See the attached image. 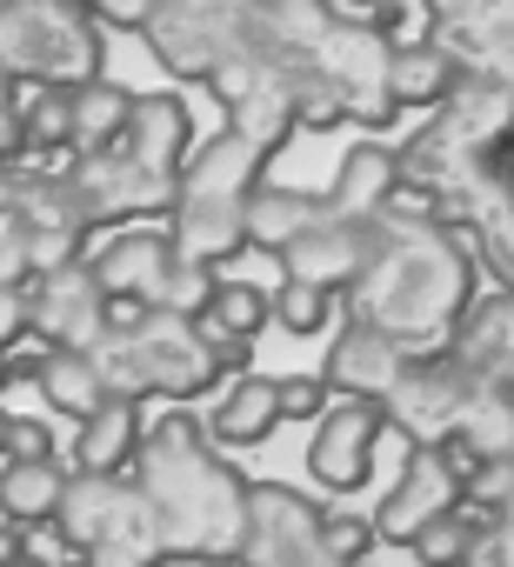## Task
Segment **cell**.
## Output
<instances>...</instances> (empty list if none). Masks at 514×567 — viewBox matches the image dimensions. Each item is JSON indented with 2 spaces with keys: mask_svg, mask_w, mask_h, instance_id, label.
I'll use <instances>...</instances> for the list:
<instances>
[{
  "mask_svg": "<svg viewBox=\"0 0 514 567\" xmlns=\"http://www.w3.org/2000/svg\"><path fill=\"white\" fill-rule=\"evenodd\" d=\"M474 247L461 227L448 220H374L368 234V267L341 295L348 321L381 328L388 341H401L414 361L421 354H448L461 315L474 308Z\"/></svg>",
  "mask_w": 514,
  "mask_h": 567,
  "instance_id": "6da1fadb",
  "label": "cell"
},
{
  "mask_svg": "<svg viewBox=\"0 0 514 567\" xmlns=\"http://www.w3.org/2000/svg\"><path fill=\"white\" fill-rule=\"evenodd\" d=\"M220 441L207 434V421L194 414H161L147 427V447H141V494L161 520V540L167 554L194 560V567H220V560H240L247 554V534H254V487L214 454Z\"/></svg>",
  "mask_w": 514,
  "mask_h": 567,
  "instance_id": "7a4b0ae2",
  "label": "cell"
},
{
  "mask_svg": "<svg viewBox=\"0 0 514 567\" xmlns=\"http://www.w3.org/2000/svg\"><path fill=\"white\" fill-rule=\"evenodd\" d=\"M261 167H268V154L254 147V141H240L234 127L214 134L187 161L181 200L167 214V234H174L181 260H201V267L220 274L247 247V200H254V187H261Z\"/></svg>",
  "mask_w": 514,
  "mask_h": 567,
  "instance_id": "3957f363",
  "label": "cell"
},
{
  "mask_svg": "<svg viewBox=\"0 0 514 567\" xmlns=\"http://www.w3.org/2000/svg\"><path fill=\"white\" fill-rule=\"evenodd\" d=\"M101 374H107V394H127V401H194L207 394V381H220V354L207 348L201 321L187 315H154V308H121L114 301V334L94 348Z\"/></svg>",
  "mask_w": 514,
  "mask_h": 567,
  "instance_id": "277c9868",
  "label": "cell"
},
{
  "mask_svg": "<svg viewBox=\"0 0 514 567\" xmlns=\"http://www.w3.org/2000/svg\"><path fill=\"white\" fill-rule=\"evenodd\" d=\"M94 0H8L0 14V54L8 81H41V87H88L107 81V34H101Z\"/></svg>",
  "mask_w": 514,
  "mask_h": 567,
  "instance_id": "5b68a950",
  "label": "cell"
},
{
  "mask_svg": "<svg viewBox=\"0 0 514 567\" xmlns=\"http://www.w3.org/2000/svg\"><path fill=\"white\" fill-rule=\"evenodd\" d=\"M54 534H61V554L88 567H161L167 560L161 520L134 474H74L54 514Z\"/></svg>",
  "mask_w": 514,
  "mask_h": 567,
  "instance_id": "8992f818",
  "label": "cell"
},
{
  "mask_svg": "<svg viewBox=\"0 0 514 567\" xmlns=\"http://www.w3.org/2000/svg\"><path fill=\"white\" fill-rule=\"evenodd\" d=\"M254 8V0H247ZM247 8H220V0H161L147 14V48L167 74L181 81H214L240 48H247Z\"/></svg>",
  "mask_w": 514,
  "mask_h": 567,
  "instance_id": "52a82bcc",
  "label": "cell"
},
{
  "mask_svg": "<svg viewBox=\"0 0 514 567\" xmlns=\"http://www.w3.org/2000/svg\"><path fill=\"white\" fill-rule=\"evenodd\" d=\"M315 68L348 87V121L388 127V121L401 114L394 81H388V74H394V41H388L368 14H335L328 34L315 41Z\"/></svg>",
  "mask_w": 514,
  "mask_h": 567,
  "instance_id": "ba28073f",
  "label": "cell"
},
{
  "mask_svg": "<svg viewBox=\"0 0 514 567\" xmlns=\"http://www.w3.org/2000/svg\"><path fill=\"white\" fill-rule=\"evenodd\" d=\"M107 334H114V301H107V288L94 280V267H88V260H74V267H54V274L28 280V341L94 354Z\"/></svg>",
  "mask_w": 514,
  "mask_h": 567,
  "instance_id": "9c48e42d",
  "label": "cell"
},
{
  "mask_svg": "<svg viewBox=\"0 0 514 567\" xmlns=\"http://www.w3.org/2000/svg\"><path fill=\"white\" fill-rule=\"evenodd\" d=\"M461 507H467V474H461V461H454L448 447H414L408 467H401V481L388 487V501H381V514H374V534L421 547V540H428L441 520H454Z\"/></svg>",
  "mask_w": 514,
  "mask_h": 567,
  "instance_id": "30bf717a",
  "label": "cell"
},
{
  "mask_svg": "<svg viewBox=\"0 0 514 567\" xmlns=\"http://www.w3.org/2000/svg\"><path fill=\"white\" fill-rule=\"evenodd\" d=\"M474 381L481 374H467L454 354H421L408 368V381L388 394V427H401L414 447H448L474 401Z\"/></svg>",
  "mask_w": 514,
  "mask_h": 567,
  "instance_id": "8fae6325",
  "label": "cell"
},
{
  "mask_svg": "<svg viewBox=\"0 0 514 567\" xmlns=\"http://www.w3.org/2000/svg\"><path fill=\"white\" fill-rule=\"evenodd\" d=\"M88 267H94V280L107 288V301H121V308H161L167 280L181 267V247H174L167 227H114L88 254Z\"/></svg>",
  "mask_w": 514,
  "mask_h": 567,
  "instance_id": "7c38bea8",
  "label": "cell"
},
{
  "mask_svg": "<svg viewBox=\"0 0 514 567\" xmlns=\"http://www.w3.org/2000/svg\"><path fill=\"white\" fill-rule=\"evenodd\" d=\"M381 434H388V408H374V401H335L315 421V434H308V474H315V487L354 494L374 474Z\"/></svg>",
  "mask_w": 514,
  "mask_h": 567,
  "instance_id": "4fadbf2b",
  "label": "cell"
},
{
  "mask_svg": "<svg viewBox=\"0 0 514 567\" xmlns=\"http://www.w3.org/2000/svg\"><path fill=\"white\" fill-rule=\"evenodd\" d=\"M74 187H81L94 227H107V220H141V214H174V200H181V181H161V174L134 167L121 147L74 154Z\"/></svg>",
  "mask_w": 514,
  "mask_h": 567,
  "instance_id": "5bb4252c",
  "label": "cell"
},
{
  "mask_svg": "<svg viewBox=\"0 0 514 567\" xmlns=\"http://www.w3.org/2000/svg\"><path fill=\"white\" fill-rule=\"evenodd\" d=\"M8 381H34L48 414H68L74 427L107 408V374L81 348H48V341H14L8 348Z\"/></svg>",
  "mask_w": 514,
  "mask_h": 567,
  "instance_id": "9a60e30c",
  "label": "cell"
},
{
  "mask_svg": "<svg viewBox=\"0 0 514 567\" xmlns=\"http://www.w3.org/2000/svg\"><path fill=\"white\" fill-rule=\"evenodd\" d=\"M408 368H414V354L401 341H388L368 321H348L335 334L328 361H321V381L335 388V401H374V408H388V394L408 381Z\"/></svg>",
  "mask_w": 514,
  "mask_h": 567,
  "instance_id": "2e32d148",
  "label": "cell"
},
{
  "mask_svg": "<svg viewBox=\"0 0 514 567\" xmlns=\"http://www.w3.org/2000/svg\"><path fill=\"white\" fill-rule=\"evenodd\" d=\"M434 121H441L474 161H494V154L514 147V87L494 81V74H467V81L448 94V107H434Z\"/></svg>",
  "mask_w": 514,
  "mask_h": 567,
  "instance_id": "e0dca14e",
  "label": "cell"
},
{
  "mask_svg": "<svg viewBox=\"0 0 514 567\" xmlns=\"http://www.w3.org/2000/svg\"><path fill=\"white\" fill-rule=\"evenodd\" d=\"M368 234H374V227L328 214L308 240H295V247L281 254V267H288V280H308V288L348 295L354 280H361V267H368Z\"/></svg>",
  "mask_w": 514,
  "mask_h": 567,
  "instance_id": "ac0fdd59",
  "label": "cell"
},
{
  "mask_svg": "<svg viewBox=\"0 0 514 567\" xmlns=\"http://www.w3.org/2000/svg\"><path fill=\"white\" fill-rule=\"evenodd\" d=\"M121 154H127L134 167L161 174V181H181V174H187V161L201 154V147H194V121H187V107H181L174 94H141V101H134V121H127Z\"/></svg>",
  "mask_w": 514,
  "mask_h": 567,
  "instance_id": "d6986e66",
  "label": "cell"
},
{
  "mask_svg": "<svg viewBox=\"0 0 514 567\" xmlns=\"http://www.w3.org/2000/svg\"><path fill=\"white\" fill-rule=\"evenodd\" d=\"M394 194H401V147H388V141H354V147L341 154L335 187H328V214L374 227Z\"/></svg>",
  "mask_w": 514,
  "mask_h": 567,
  "instance_id": "ffe728a7",
  "label": "cell"
},
{
  "mask_svg": "<svg viewBox=\"0 0 514 567\" xmlns=\"http://www.w3.org/2000/svg\"><path fill=\"white\" fill-rule=\"evenodd\" d=\"M141 447H147V408L127 394H107V408L88 414L68 441L74 474H127V467H141Z\"/></svg>",
  "mask_w": 514,
  "mask_h": 567,
  "instance_id": "44dd1931",
  "label": "cell"
},
{
  "mask_svg": "<svg viewBox=\"0 0 514 567\" xmlns=\"http://www.w3.org/2000/svg\"><path fill=\"white\" fill-rule=\"evenodd\" d=\"M268 321H275V288L240 280V274H220V288H214V301L201 315V334L220 354V368H240L247 348H254V334H261Z\"/></svg>",
  "mask_w": 514,
  "mask_h": 567,
  "instance_id": "7402d4cb",
  "label": "cell"
},
{
  "mask_svg": "<svg viewBox=\"0 0 514 567\" xmlns=\"http://www.w3.org/2000/svg\"><path fill=\"white\" fill-rule=\"evenodd\" d=\"M281 421H288L281 381H275V374H247V368H240V374L214 394V408H207V434H214L220 447H254V441H268Z\"/></svg>",
  "mask_w": 514,
  "mask_h": 567,
  "instance_id": "603a6c76",
  "label": "cell"
},
{
  "mask_svg": "<svg viewBox=\"0 0 514 567\" xmlns=\"http://www.w3.org/2000/svg\"><path fill=\"white\" fill-rule=\"evenodd\" d=\"M328 220V194H308V187H281V181H261L247 200V247H268L275 260L308 240L315 227Z\"/></svg>",
  "mask_w": 514,
  "mask_h": 567,
  "instance_id": "cb8c5ba5",
  "label": "cell"
},
{
  "mask_svg": "<svg viewBox=\"0 0 514 567\" xmlns=\"http://www.w3.org/2000/svg\"><path fill=\"white\" fill-rule=\"evenodd\" d=\"M394 101L401 107H448V94L467 81V68L434 41V34H421V41H408V48H394Z\"/></svg>",
  "mask_w": 514,
  "mask_h": 567,
  "instance_id": "d4e9b609",
  "label": "cell"
},
{
  "mask_svg": "<svg viewBox=\"0 0 514 567\" xmlns=\"http://www.w3.org/2000/svg\"><path fill=\"white\" fill-rule=\"evenodd\" d=\"M134 87L121 81H88L74 87V154H101V147H121L127 141V121H134Z\"/></svg>",
  "mask_w": 514,
  "mask_h": 567,
  "instance_id": "484cf974",
  "label": "cell"
},
{
  "mask_svg": "<svg viewBox=\"0 0 514 567\" xmlns=\"http://www.w3.org/2000/svg\"><path fill=\"white\" fill-rule=\"evenodd\" d=\"M295 121L301 127H341L348 121V87L335 74H321L315 61H301V74H295Z\"/></svg>",
  "mask_w": 514,
  "mask_h": 567,
  "instance_id": "4316f807",
  "label": "cell"
},
{
  "mask_svg": "<svg viewBox=\"0 0 514 567\" xmlns=\"http://www.w3.org/2000/svg\"><path fill=\"white\" fill-rule=\"evenodd\" d=\"M335 301H341V295H328V288H308V280H281V288H275V321H281L288 334H315V328H328Z\"/></svg>",
  "mask_w": 514,
  "mask_h": 567,
  "instance_id": "83f0119b",
  "label": "cell"
},
{
  "mask_svg": "<svg viewBox=\"0 0 514 567\" xmlns=\"http://www.w3.org/2000/svg\"><path fill=\"white\" fill-rule=\"evenodd\" d=\"M281 408H288V421H321L335 408V388L321 374H288L281 381Z\"/></svg>",
  "mask_w": 514,
  "mask_h": 567,
  "instance_id": "f1b7e54d",
  "label": "cell"
},
{
  "mask_svg": "<svg viewBox=\"0 0 514 567\" xmlns=\"http://www.w3.org/2000/svg\"><path fill=\"white\" fill-rule=\"evenodd\" d=\"M107 28H147V14L161 8V0H94Z\"/></svg>",
  "mask_w": 514,
  "mask_h": 567,
  "instance_id": "f546056e",
  "label": "cell"
},
{
  "mask_svg": "<svg viewBox=\"0 0 514 567\" xmlns=\"http://www.w3.org/2000/svg\"><path fill=\"white\" fill-rule=\"evenodd\" d=\"M354 8H361V14H368V8H381V0H354Z\"/></svg>",
  "mask_w": 514,
  "mask_h": 567,
  "instance_id": "4dcf8cb0",
  "label": "cell"
},
{
  "mask_svg": "<svg viewBox=\"0 0 514 567\" xmlns=\"http://www.w3.org/2000/svg\"><path fill=\"white\" fill-rule=\"evenodd\" d=\"M61 567H88V560H61Z\"/></svg>",
  "mask_w": 514,
  "mask_h": 567,
  "instance_id": "1f68e13d",
  "label": "cell"
}]
</instances>
